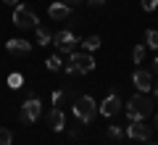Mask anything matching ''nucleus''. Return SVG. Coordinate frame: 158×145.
<instances>
[{
    "mask_svg": "<svg viewBox=\"0 0 158 145\" xmlns=\"http://www.w3.org/2000/svg\"><path fill=\"white\" fill-rule=\"evenodd\" d=\"M153 113V98L148 92H137L127 100V119L129 122H145Z\"/></svg>",
    "mask_w": 158,
    "mask_h": 145,
    "instance_id": "obj_1",
    "label": "nucleus"
},
{
    "mask_svg": "<svg viewBox=\"0 0 158 145\" xmlns=\"http://www.w3.org/2000/svg\"><path fill=\"white\" fill-rule=\"evenodd\" d=\"M74 116H77V122H82V124H92L95 116H98V103L92 100L90 95L77 98V100H74Z\"/></svg>",
    "mask_w": 158,
    "mask_h": 145,
    "instance_id": "obj_2",
    "label": "nucleus"
},
{
    "mask_svg": "<svg viewBox=\"0 0 158 145\" xmlns=\"http://www.w3.org/2000/svg\"><path fill=\"white\" fill-rule=\"evenodd\" d=\"M11 21L16 24L19 29H34V27H37V21H40V19H37V13H34V11H32L29 6L19 3V6L13 8V16H11Z\"/></svg>",
    "mask_w": 158,
    "mask_h": 145,
    "instance_id": "obj_3",
    "label": "nucleus"
},
{
    "mask_svg": "<svg viewBox=\"0 0 158 145\" xmlns=\"http://www.w3.org/2000/svg\"><path fill=\"white\" fill-rule=\"evenodd\" d=\"M82 42V40L77 37L74 32H69V29H58V32H53V45L58 48V53H74L77 50V45Z\"/></svg>",
    "mask_w": 158,
    "mask_h": 145,
    "instance_id": "obj_4",
    "label": "nucleus"
},
{
    "mask_svg": "<svg viewBox=\"0 0 158 145\" xmlns=\"http://www.w3.org/2000/svg\"><path fill=\"white\" fill-rule=\"evenodd\" d=\"M69 63L74 66V71H77V74H90L92 69H95V58H92L87 50H74V53H69Z\"/></svg>",
    "mask_w": 158,
    "mask_h": 145,
    "instance_id": "obj_5",
    "label": "nucleus"
},
{
    "mask_svg": "<svg viewBox=\"0 0 158 145\" xmlns=\"http://www.w3.org/2000/svg\"><path fill=\"white\" fill-rule=\"evenodd\" d=\"M42 116V103H40V98H27L24 100V106H21V122L24 124H34L37 119Z\"/></svg>",
    "mask_w": 158,
    "mask_h": 145,
    "instance_id": "obj_6",
    "label": "nucleus"
},
{
    "mask_svg": "<svg viewBox=\"0 0 158 145\" xmlns=\"http://www.w3.org/2000/svg\"><path fill=\"white\" fill-rule=\"evenodd\" d=\"M124 132H127V137H132V140L148 143V140H150V134H153V129L148 127L145 122H129V127H127Z\"/></svg>",
    "mask_w": 158,
    "mask_h": 145,
    "instance_id": "obj_7",
    "label": "nucleus"
},
{
    "mask_svg": "<svg viewBox=\"0 0 158 145\" xmlns=\"http://www.w3.org/2000/svg\"><path fill=\"white\" fill-rule=\"evenodd\" d=\"M132 82H135L137 92H150V90H153V74L145 71V69H135V74H132Z\"/></svg>",
    "mask_w": 158,
    "mask_h": 145,
    "instance_id": "obj_8",
    "label": "nucleus"
},
{
    "mask_svg": "<svg viewBox=\"0 0 158 145\" xmlns=\"http://www.w3.org/2000/svg\"><path fill=\"white\" fill-rule=\"evenodd\" d=\"M98 108H100V116H116V113H121V98L116 92H111Z\"/></svg>",
    "mask_w": 158,
    "mask_h": 145,
    "instance_id": "obj_9",
    "label": "nucleus"
},
{
    "mask_svg": "<svg viewBox=\"0 0 158 145\" xmlns=\"http://www.w3.org/2000/svg\"><path fill=\"white\" fill-rule=\"evenodd\" d=\"M6 50L11 56H29L32 53V42L29 40H21V37H13V40L6 42Z\"/></svg>",
    "mask_w": 158,
    "mask_h": 145,
    "instance_id": "obj_10",
    "label": "nucleus"
},
{
    "mask_svg": "<svg viewBox=\"0 0 158 145\" xmlns=\"http://www.w3.org/2000/svg\"><path fill=\"white\" fill-rule=\"evenodd\" d=\"M48 16H50V21H66L69 16H71V6H66V3H50V8H48Z\"/></svg>",
    "mask_w": 158,
    "mask_h": 145,
    "instance_id": "obj_11",
    "label": "nucleus"
},
{
    "mask_svg": "<svg viewBox=\"0 0 158 145\" xmlns=\"http://www.w3.org/2000/svg\"><path fill=\"white\" fill-rule=\"evenodd\" d=\"M48 127L53 132H63V127H66V116H63V111L58 106H53L50 113H48Z\"/></svg>",
    "mask_w": 158,
    "mask_h": 145,
    "instance_id": "obj_12",
    "label": "nucleus"
},
{
    "mask_svg": "<svg viewBox=\"0 0 158 145\" xmlns=\"http://www.w3.org/2000/svg\"><path fill=\"white\" fill-rule=\"evenodd\" d=\"M34 34H37V45H53V32L48 27L37 24V27H34Z\"/></svg>",
    "mask_w": 158,
    "mask_h": 145,
    "instance_id": "obj_13",
    "label": "nucleus"
},
{
    "mask_svg": "<svg viewBox=\"0 0 158 145\" xmlns=\"http://www.w3.org/2000/svg\"><path fill=\"white\" fill-rule=\"evenodd\" d=\"M79 45H82V50L92 53V50H98V48H100V37H98V34H90V37H85Z\"/></svg>",
    "mask_w": 158,
    "mask_h": 145,
    "instance_id": "obj_14",
    "label": "nucleus"
},
{
    "mask_svg": "<svg viewBox=\"0 0 158 145\" xmlns=\"http://www.w3.org/2000/svg\"><path fill=\"white\" fill-rule=\"evenodd\" d=\"M145 45L150 48V50H158V29H148V34H145Z\"/></svg>",
    "mask_w": 158,
    "mask_h": 145,
    "instance_id": "obj_15",
    "label": "nucleus"
},
{
    "mask_svg": "<svg viewBox=\"0 0 158 145\" xmlns=\"http://www.w3.org/2000/svg\"><path fill=\"white\" fill-rule=\"evenodd\" d=\"M45 66L50 69V71H61V69H63V58L56 53V56H50V58L45 61Z\"/></svg>",
    "mask_w": 158,
    "mask_h": 145,
    "instance_id": "obj_16",
    "label": "nucleus"
},
{
    "mask_svg": "<svg viewBox=\"0 0 158 145\" xmlns=\"http://www.w3.org/2000/svg\"><path fill=\"white\" fill-rule=\"evenodd\" d=\"M8 87H11V90H21L24 87V77H21V74H8Z\"/></svg>",
    "mask_w": 158,
    "mask_h": 145,
    "instance_id": "obj_17",
    "label": "nucleus"
},
{
    "mask_svg": "<svg viewBox=\"0 0 158 145\" xmlns=\"http://www.w3.org/2000/svg\"><path fill=\"white\" fill-rule=\"evenodd\" d=\"M13 143V132L8 127H0V145H11Z\"/></svg>",
    "mask_w": 158,
    "mask_h": 145,
    "instance_id": "obj_18",
    "label": "nucleus"
},
{
    "mask_svg": "<svg viewBox=\"0 0 158 145\" xmlns=\"http://www.w3.org/2000/svg\"><path fill=\"white\" fill-rule=\"evenodd\" d=\"M124 134H127V132L118 127V124H111V127H108V137H111V140H121Z\"/></svg>",
    "mask_w": 158,
    "mask_h": 145,
    "instance_id": "obj_19",
    "label": "nucleus"
},
{
    "mask_svg": "<svg viewBox=\"0 0 158 145\" xmlns=\"http://www.w3.org/2000/svg\"><path fill=\"white\" fill-rule=\"evenodd\" d=\"M132 61H135V63H142V61H145V45H137L135 50H132Z\"/></svg>",
    "mask_w": 158,
    "mask_h": 145,
    "instance_id": "obj_20",
    "label": "nucleus"
},
{
    "mask_svg": "<svg viewBox=\"0 0 158 145\" xmlns=\"http://www.w3.org/2000/svg\"><path fill=\"white\" fill-rule=\"evenodd\" d=\"M63 100H66V92H63V90H56V92H53V106L61 108V106H63Z\"/></svg>",
    "mask_w": 158,
    "mask_h": 145,
    "instance_id": "obj_21",
    "label": "nucleus"
},
{
    "mask_svg": "<svg viewBox=\"0 0 158 145\" xmlns=\"http://www.w3.org/2000/svg\"><path fill=\"white\" fill-rule=\"evenodd\" d=\"M158 8V0H142V11H148V13H153Z\"/></svg>",
    "mask_w": 158,
    "mask_h": 145,
    "instance_id": "obj_22",
    "label": "nucleus"
},
{
    "mask_svg": "<svg viewBox=\"0 0 158 145\" xmlns=\"http://www.w3.org/2000/svg\"><path fill=\"white\" fill-rule=\"evenodd\" d=\"M63 3H66V6H71V8H74V6H79V3H85V0H63Z\"/></svg>",
    "mask_w": 158,
    "mask_h": 145,
    "instance_id": "obj_23",
    "label": "nucleus"
},
{
    "mask_svg": "<svg viewBox=\"0 0 158 145\" xmlns=\"http://www.w3.org/2000/svg\"><path fill=\"white\" fill-rule=\"evenodd\" d=\"M85 3H90V6H103L106 0H85Z\"/></svg>",
    "mask_w": 158,
    "mask_h": 145,
    "instance_id": "obj_24",
    "label": "nucleus"
},
{
    "mask_svg": "<svg viewBox=\"0 0 158 145\" xmlns=\"http://www.w3.org/2000/svg\"><path fill=\"white\" fill-rule=\"evenodd\" d=\"M3 3H6V6H11V8H16V6H19V0H3Z\"/></svg>",
    "mask_w": 158,
    "mask_h": 145,
    "instance_id": "obj_25",
    "label": "nucleus"
},
{
    "mask_svg": "<svg viewBox=\"0 0 158 145\" xmlns=\"http://www.w3.org/2000/svg\"><path fill=\"white\" fill-rule=\"evenodd\" d=\"M153 71L158 74V58H156V61H153Z\"/></svg>",
    "mask_w": 158,
    "mask_h": 145,
    "instance_id": "obj_26",
    "label": "nucleus"
},
{
    "mask_svg": "<svg viewBox=\"0 0 158 145\" xmlns=\"http://www.w3.org/2000/svg\"><path fill=\"white\" fill-rule=\"evenodd\" d=\"M153 95H156V98H158V84H153Z\"/></svg>",
    "mask_w": 158,
    "mask_h": 145,
    "instance_id": "obj_27",
    "label": "nucleus"
},
{
    "mask_svg": "<svg viewBox=\"0 0 158 145\" xmlns=\"http://www.w3.org/2000/svg\"><path fill=\"white\" fill-rule=\"evenodd\" d=\"M156 127H158V113H156Z\"/></svg>",
    "mask_w": 158,
    "mask_h": 145,
    "instance_id": "obj_28",
    "label": "nucleus"
},
{
    "mask_svg": "<svg viewBox=\"0 0 158 145\" xmlns=\"http://www.w3.org/2000/svg\"><path fill=\"white\" fill-rule=\"evenodd\" d=\"M11 145H13V143H11Z\"/></svg>",
    "mask_w": 158,
    "mask_h": 145,
    "instance_id": "obj_29",
    "label": "nucleus"
}]
</instances>
